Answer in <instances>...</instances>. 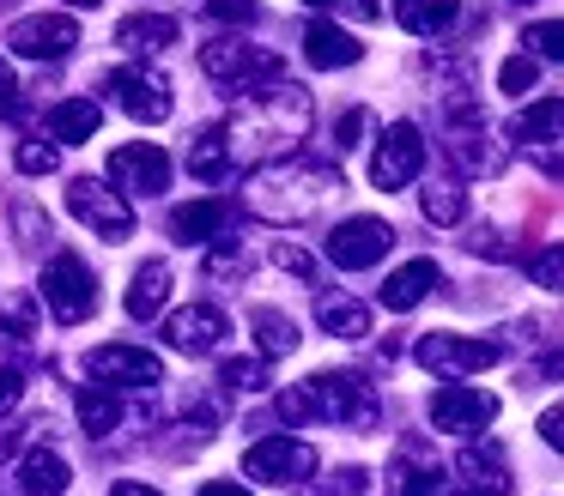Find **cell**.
I'll use <instances>...</instances> for the list:
<instances>
[{"instance_id":"12","label":"cell","mask_w":564,"mask_h":496,"mask_svg":"<svg viewBox=\"0 0 564 496\" xmlns=\"http://www.w3.org/2000/svg\"><path fill=\"white\" fill-rule=\"evenodd\" d=\"M394 249V230L382 224V218H346V224H334V236H328V261L334 266H346V273H365V266H377L382 254Z\"/></svg>"},{"instance_id":"21","label":"cell","mask_w":564,"mask_h":496,"mask_svg":"<svg viewBox=\"0 0 564 496\" xmlns=\"http://www.w3.org/2000/svg\"><path fill=\"white\" fill-rule=\"evenodd\" d=\"M225 224H231V206L225 200H188L171 212V236L188 242V249H195V242H219Z\"/></svg>"},{"instance_id":"44","label":"cell","mask_w":564,"mask_h":496,"mask_svg":"<svg viewBox=\"0 0 564 496\" xmlns=\"http://www.w3.org/2000/svg\"><path fill=\"white\" fill-rule=\"evenodd\" d=\"M280 418H285V423H304V418H310L304 387H285V394H280Z\"/></svg>"},{"instance_id":"47","label":"cell","mask_w":564,"mask_h":496,"mask_svg":"<svg viewBox=\"0 0 564 496\" xmlns=\"http://www.w3.org/2000/svg\"><path fill=\"white\" fill-rule=\"evenodd\" d=\"M13 97H19V79H13V67L0 60V103H13Z\"/></svg>"},{"instance_id":"1","label":"cell","mask_w":564,"mask_h":496,"mask_svg":"<svg viewBox=\"0 0 564 496\" xmlns=\"http://www.w3.org/2000/svg\"><path fill=\"white\" fill-rule=\"evenodd\" d=\"M310 115H316L310 91L297 79H285V73H273V79H261V85H243V103L231 109V121H219L231 169L285 157L310 133Z\"/></svg>"},{"instance_id":"25","label":"cell","mask_w":564,"mask_h":496,"mask_svg":"<svg viewBox=\"0 0 564 496\" xmlns=\"http://www.w3.org/2000/svg\"><path fill=\"white\" fill-rule=\"evenodd\" d=\"M74 411H79V430L98 442V436H116V423H122V399H116V387H79L74 394Z\"/></svg>"},{"instance_id":"4","label":"cell","mask_w":564,"mask_h":496,"mask_svg":"<svg viewBox=\"0 0 564 496\" xmlns=\"http://www.w3.org/2000/svg\"><path fill=\"white\" fill-rule=\"evenodd\" d=\"M43 309L62 327H79L98 309V278H91V266L79 261V254H55V261L43 266Z\"/></svg>"},{"instance_id":"46","label":"cell","mask_w":564,"mask_h":496,"mask_svg":"<svg viewBox=\"0 0 564 496\" xmlns=\"http://www.w3.org/2000/svg\"><path fill=\"white\" fill-rule=\"evenodd\" d=\"M195 496H249V491H243V484H237V478H207V484H200Z\"/></svg>"},{"instance_id":"11","label":"cell","mask_w":564,"mask_h":496,"mask_svg":"<svg viewBox=\"0 0 564 496\" xmlns=\"http://www.w3.org/2000/svg\"><path fill=\"white\" fill-rule=\"evenodd\" d=\"M74 43H79V24L67 12H31V19H19L7 31V48L25 60H62L74 55Z\"/></svg>"},{"instance_id":"51","label":"cell","mask_w":564,"mask_h":496,"mask_svg":"<svg viewBox=\"0 0 564 496\" xmlns=\"http://www.w3.org/2000/svg\"><path fill=\"white\" fill-rule=\"evenodd\" d=\"M437 496H486V491H437Z\"/></svg>"},{"instance_id":"7","label":"cell","mask_w":564,"mask_h":496,"mask_svg":"<svg viewBox=\"0 0 564 496\" xmlns=\"http://www.w3.org/2000/svg\"><path fill=\"white\" fill-rule=\"evenodd\" d=\"M419 363H425L431 375H443V382H455V375H479L491 370V363L503 357L498 339H467V333H425L413 351Z\"/></svg>"},{"instance_id":"48","label":"cell","mask_w":564,"mask_h":496,"mask_svg":"<svg viewBox=\"0 0 564 496\" xmlns=\"http://www.w3.org/2000/svg\"><path fill=\"white\" fill-rule=\"evenodd\" d=\"M19 436H25L19 423H0V454H13V448H19Z\"/></svg>"},{"instance_id":"27","label":"cell","mask_w":564,"mask_h":496,"mask_svg":"<svg viewBox=\"0 0 564 496\" xmlns=\"http://www.w3.org/2000/svg\"><path fill=\"white\" fill-rule=\"evenodd\" d=\"M164 302H171V266H164V261H147V266L134 273V285H128V315H134V321H152Z\"/></svg>"},{"instance_id":"18","label":"cell","mask_w":564,"mask_h":496,"mask_svg":"<svg viewBox=\"0 0 564 496\" xmlns=\"http://www.w3.org/2000/svg\"><path fill=\"white\" fill-rule=\"evenodd\" d=\"M358 55H365V43H358L352 31H340L334 19H310V31H304V60L310 67L334 73V67H352Z\"/></svg>"},{"instance_id":"43","label":"cell","mask_w":564,"mask_h":496,"mask_svg":"<svg viewBox=\"0 0 564 496\" xmlns=\"http://www.w3.org/2000/svg\"><path fill=\"white\" fill-rule=\"evenodd\" d=\"M19 394H25V375H19V370H0V418L19 406Z\"/></svg>"},{"instance_id":"31","label":"cell","mask_w":564,"mask_h":496,"mask_svg":"<svg viewBox=\"0 0 564 496\" xmlns=\"http://www.w3.org/2000/svg\"><path fill=\"white\" fill-rule=\"evenodd\" d=\"M479 140H486L479 128H462V133L449 140V157H455L462 169H474V176H486V169H498V152H491V145H479Z\"/></svg>"},{"instance_id":"52","label":"cell","mask_w":564,"mask_h":496,"mask_svg":"<svg viewBox=\"0 0 564 496\" xmlns=\"http://www.w3.org/2000/svg\"><path fill=\"white\" fill-rule=\"evenodd\" d=\"M304 7H340V0H304Z\"/></svg>"},{"instance_id":"41","label":"cell","mask_w":564,"mask_h":496,"mask_svg":"<svg viewBox=\"0 0 564 496\" xmlns=\"http://www.w3.org/2000/svg\"><path fill=\"white\" fill-rule=\"evenodd\" d=\"M534 273H540V290H558V285H564V254H558V242H552V249L540 254Z\"/></svg>"},{"instance_id":"14","label":"cell","mask_w":564,"mask_h":496,"mask_svg":"<svg viewBox=\"0 0 564 496\" xmlns=\"http://www.w3.org/2000/svg\"><path fill=\"white\" fill-rule=\"evenodd\" d=\"M225 333H231V321H225V309H213V302H188V309H176L171 321H164V345L183 351V357L219 351Z\"/></svg>"},{"instance_id":"16","label":"cell","mask_w":564,"mask_h":496,"mask_svg":"<svg viewBox=\"0 0 564 496\" xmlns=\"http://www.w3.org/2000/svg\"><path fill=\"white\" fill-rule=\"evenodd\" d=\"M110 97L134 121H164V115H171V79L152 73V67H116L110 73Z\"/></svg>"},{"instance_id":"2","label":"cell","mask_w":564,"mask_h":496,"mask_svg":"<svg viewBox=\"0 0 564 496\" xmlns=\"http://www.w3.org/2000/svg\"><path fill=\"white\" fill-rule=\"evenodd\" d=\"M334 188H340V176L328 164H273L249 188V212L268 218V224H304L328 206Z\"/></svg>"},{"instance_id":"36","label":"cell","mask_w":564,"mask_h":496,"mask_svg":"<svg viewBox=\"0 0 564 496\" xmlns=\"http://www.w3.org/2000/svg\"><path fill=\"white\" fill-rule=\"evenodd\" d=\"M498 91H510V97H528V91H534V55L503 60V67H498Z\"/></svg>"},{"instance_id":"29","label":"cell","mask_w":564,"mask_h":496,"mask_svg":"<svg viewBox=\"0 0 564 496\" xmlns=\"http://www.w3.org/2000/svg\"><path fill=\"white\" fill-rule=\"evenodd\" d=\"M188 169H195L200 181L231 176V152H225V133L219 128H200L195 140H188Z\"/></svg>"},{"instance_id":"24","label":"cell","mask_w":564,"mask_h":496,"mask_svg":"<svg viewBox=\"0 0 564 496\" xmlns=\"http://www.w3.org/2000/svg\"><path fill=\"white\" fill-rule=\"evenodd\" d=\"M316 321H322V333H334V339H365L370 333V309L358 297H340V290H322L316 297Z\"/></svg>"},{"instance_id":"17","label":"cell","mask_w":564,"mask_h":496,"mask_svg":"<svg viewBox=\"0 0 564 496\" xmlns=\"http://www.w3.org/2000/svg\"><path fill=\"white\" fill-rule=\"evenodd\" d=\"M558 115H564L558 97H540L534 109H522V115L510 121V140H516V145H528V152L540 145V164H546V176H558Z\"/></svg>"},{"instance_id":"38","label":"cell","mask_w":564,"mask_h":496,"mask_svg":"<svg viewBox=\"0 0 564 496\" xmlns=\"http://www.w3.org/2000/svg\"><path fill=\"white\" fill-rule=\"evenodd\" d=\"M200 12H213V19H225V24H249L256 19V0H200Z\"/></svg>"},{"instance_id":"20","label":"cell","mask_w":564,"mask_h":496,"mask_svg":"<svg viewBox=\"0 0 564 496\" xmlns=\"http://www.w3.org/2000/svg\"><path fill=\"white\" fill-rule=\"evenodd\" d=\"M437 285H443L437 261H406V266H394V273H389V285H382V309L406 315V309H419V302H425Z\"/></svg>"},{"instance_id":"22","label":"cell","mask_w":564,"mask_h":496,"mask_svg":"<svg viewBox=\"0 0 564 496\" xmlns=\"http://www.w3.org/2000/svg\"><path fill=\"white\" fill-rule=\"evenodd\" d=\"M116 43H122L128 55H159V48L176 43V19H164V12H134V19L116 24Z\"/></svg>"},{"instance_id":"34","label":"cell","mask_w":564,"mask_h":496,"mask_svg":"<svg viewBox=\"0 0 564 496\" xmlns=\"http://www.w3.org/2000/svg\"><path fill=\"white\" fill-rule=\"evenodd\" d=\"M13 164L25 169V176H55V169H62V145H50V140H19Z\"/></svg>"},{"instance_id":"15","label":"cell","mask_w":564,"mask_h":496,"mask_svg":"<svg viewBox=\"0 0 564 496\" xmlns=\"http://www.w3.org/2000/svg\"><path fill=\"white\" fill-rule=\"evenodd\" d=\"M110 188L116 194H164L171 188V157L159 145H116L110 152Z\"/></svg>"},{"instance_id":"42","label":"cell","mask_w":564,"mask_h":496,"mask_svg":"<svg viewBox=\"0 0 564 496\" xmlns=\"http://www.w3.org/2000/svg\"><path fill=\"white\" fill-rule=\"evenodd\" d=\"M358 133H365V109H346V115H340V128H334V145H340V152H352V145H358Z\"/></svg>"},{"instance_id":"45","label":"cell","mask_w":564,"mask_h":496,"mask_svg":"<svg viewBox=\"0 0 564 496\" xmlns=\"http://www.w3.org/2000/svg\"><path fill=\"white\" fill-rule=\"evenodd\" d=\"M540 442H546V448H564V411H558V406L540 418Z\"/></svg>"},{"instance_id":"39","label":"cell","mask_w":564,"mask_h":496,"mask_svg":"<svg viewBox=\"0 0 564 496\" xmlns=\"http://www.w3.org/2000/svg\"><path fill=\"white\" fill-rule=\"evenodd\" d=\"M273 261H280L285 273H297V278H316V261H310V254L297 249V242H280V249H273Z\"/></svg>"},{"instance_id":"3","label":"cell","mask_w":564,"mask_h":496,"mask_svg":"<svg viewBox=\"0 0 564 496\" xmlns=\"http://www.w3.org/2000/svg\"><path fill=\"white\" fill-rule=\"evenodd\" d=\"M304 406H310V418L346 423V430H370V423L382 418L377 387H370L365 375H334V370H322L304 382Z\"/></svg>"},{"instance_id":"53","label":"cell","mask_w":564,"mask_h":496,"mask_svg":"<svg viewBox=\"0 0 564 496\" xmlns=\"http://www.w3.org/2000/svg\"><path fill=\"white\" fill-rule=\"evenodd\" d=\"M67 7H98V0H67Z\"/></svg>"},{"instance_id":"9","label":"cell","mask_w":564,"mask_h":496,"mask_svg":"<svg viewBox=\"0 0 564 496\" xmlns=\"http://www.w3.org/2000/svg\"><path fill=\"white\" fill-rule=\"evenodd\" d=\"M431 423H437V430H455V436H479L486 423H498V394L467 387L462 375H455V382H443L437 394H431Z\"/></svg>"},{"instance_id":"6","label":"cell","mask_w":564,"mask_h":496,"mask_svg":"<svg viewBox=\"0 0 564 496\" xmlns=\"http://www.w3.org/2000/svg\"><path fill=\"white\" fill-rule=\"evenodd\" d=\"M243 478L256 484H310L316 478V448L297 436H261L243 454Z\"/></svg>"},{"instance_id":"23","label":"cell","mask_w":564,"mask_h":496,"mask_svg":"<svg viewBox=\"0 0 564 496\" xmlns=\"http://www.w3.org/2000/svg\"><path fill=\"white\" fill-rule=\"evenodd\" d=\"M67 460L55 454V448H31L25 466H19V496H62L67 491Z\"/></svg>"},{"instance_id":"30","label":"cell","mask_w":564,"mask_h":496,"mask_svg":"<svg viewBox=\"0 0 564 496\" xmlns=\"http://www.w3.org/2000/svg\"><path fill=\"white\" fill-rule=\"evenodd\" d=\"M419 212H425L431 224H462V218H467V194L455 188V181H431V188L419 194Z\"/></svg>"},{"instance_id":"33","label":"cell","mask_w":564,"mask_h":496,"mask_svg":"<svg viewBox=\"0 0 564 496\" xmlns=\"http://www.w3.org/2000/svg\"><path fill=\"white\" fill-rule=\"evenodd\" d=\"M256 327H261V351H268V357H285V351H297V321H285L280 309H261Z\"/></svg>"},{"instance_id":"35","label":"cell","mask_w":564,"mask_h":496,"mask_svg":"<svg viewBox=\"0 0 564 496\" xmlns=\"http://www.w3.org/2000/svg\"><path fill=\"white\" fill-rule=\"evenodd\" d=\"M219 382L231 387V394H261V387H268V363L261 357H231L219 370Z\"/></svg>"},{"instance_id":"5","label":"cell","mask_w":564,"mask_h":496,"mask_svg":"<svg viewBox=\"0 0 564 496\" xmlns=\"http://www.w3.org/2000/svg\"><path fill=\"white\" fill-rule=\"evenodd\" d=\"M67 212H74L79 224H91L104 242H128V236H134V206H128L110 181H98V176H79L74 188H67Z\"/></svg>"},{"instance_id":"19","label":"cell","mask_w":564,"mask_h":496,"mask_svg":"<svg viewBox=\"0 0 564 496\" xmlns=\"http://www.w3.org/2000/svg\"><path fill=\"white\" fill-rule=\"evenodd\" d=\"M455 472H462L467 491H486V496H503V491H510V460H503L498 442H486V448L467 442L462 460H455Z\"/></svg>"},{"instance_id":"40","label":"cell","mask_w":564,"mask_h":496,"mask_svg":"<svg viewBox=\"0 0 564 496\" xmlns=\"http://www.w3.org/2000/svg\"><path fill=\"white\" fill-rule=\"evenodd\" d=\"M207 273H213V278H231V273H249V254H243V249H213Z\"/></svg>"},{"instance_id":"54","label":"cell","mask_w":564,"mask_h":496,"mask_svg":"<svg viewBox=\"0 0 564 496\" xmlns=\"http://www.w3.org/2000/svg\"><path fill=\"white\" fill-rule=\"evenodd\" d=\"M0 7H7V0H0Z\"/></svg>"},{"instance_id":"10","label":"cell","mask_w":564,"mask_h":496,"mask_svg":"<svg viewBox=\"0 0 564 496\" xmlns=\"http://www.w3.org/2000/svg\"><path fill=\"white\" fill-rule=\"evenodd\" d=\"M419 169H425V133H419L413 121H394V128L382 133L377 157H370V181H377L382 194H394V188H406Z\"/></svg>"},{"instance_id":"32","label":"cell","mask_w":564,"mask_h":496,"mask_svg":"<svg viewBox=\"0 0 564 496\" xmlns=\"http://www.w3.org/2000/svg\"><path fill=\"white\" fill-rule=\"evenodd\" d=\"M389 478H394V496H437V491H443V478H437V466H419V460H413V454H406V460H401V466H394V472H389Z\"/></svg>"},{"instance_id":"26","label":"cell","mask_w":564,"mask_h":496,"mask_svg":"<svg viewBox=\"0 0 564 496\" xmlns=\"http://www.w3.org/2000/svg\"><path fill=\"white\" fill-rule=\"evenodd\" d=\"M394 19L413 36H443L455 19H462V0H394Z\"/></svg>"},{"instance_id":"37","label":"cell","mask_w":564,"mask_h":496,"mask_svg":"<svg viewBox=\"0 0 564 496\" xmlns=\"http://www.w3.org/2000/svg\"><path fill=\"white\" fill-rule=\"evenodd\" d=\"M558 36H564V31L546 19V24H528V31H522V43H528V55H540V60H558Z\"/></svg>"},{"instance_id":"13","label":"cell","mask_w":564,"mask_h":496,"mask_svg":"<svg viewBox=\"0 0 564 496\" xmlns=\"http://www.w3.org/2000/svg\"><path fill=\"white\" fill-rule=\"evenodd\" d=\"M86 370L98 375L104 387H116V394H122V387H159L164 382V363L152 357L147 345H98L86 357Z\"/></svg>"},{"instance_id":"49","label":"cell","mask_w":564,"mask_h":496,"mask_svg":"<svg viewBox=\"0 0 564 496\" xmlns=\"http://www.w3.org/2000/svg\"><path fill=\"white\" fill-rule=\"evenodd\" d=\"M110 496H159V491H152V484H134V478H122Z\"/></svg>"},{"instance_id":"8","label":"cell","mask_w":564,"mask_h":496,"mask_svg":"<svg viewBox=\"0 0 564 496\" xmlns=\"http://www.w3.org/2000/svg\"><path fill=\"white\" fill-rule=\"evenodd\" d=\"M200 73H207V79H225V85H256V79H273V73H280V55L243 43V36H213V43H200Z\"/></svg>"},{"instance_id":"50","label":"cell","mask_w":564,"mask_h":496,"mask_svg":"<svg viewBox=\"0 0 564 496\" xmlns=\"http://www.w3.org/2000/svg\"><path fill=\"white\" fill-rule=\"evenodd\" d=\"M346 7H352L358 19H377V0H346Z\"/></svg>"},{"instance_id":"28","label":"cell","mask_w":564,"mask_h":496,"mask_svg":"<svg viewBox=\"0 0 564 496\" xmlns=\"http://www.w3.org/2000/svg\"><path fill=\"white\" fill-rule=\"evenodd\" d=\"M98 121H104V109L91 103V97H67V103L50 109V133H55V140H67V145L91 140V133H98Z\"/></svg>"}]
</instances>
